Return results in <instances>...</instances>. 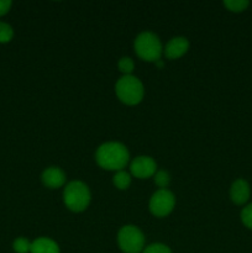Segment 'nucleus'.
<instances>
[{
    "label": "nucleus",
    "mask_w": 252,
    "mask_h": 253,
    "mask_svg": "<svg viewBox=\"0 0 252 253\" xmlns=\"http://www.w3.org/2000/svg\"><path fill=\"white\" fill-rule=\"evenodd\" d=\"M96 163L106 170H124L130 161V153L121 142H105L99 146L95 153Z\"/></svg>",
    "instance_id": "nucleus-1"
},
{
    "label": "nucleus",
    "mask_w": 252,
    "mask_h": 253,
    "mask_svg": "<svg viewBox=\"0 0 252 253\" xmlns=\"http://www.w3.org/2000/svg\"><path fill=\"white\" fill-rule=\"evenodd\" d=\"M90 190L85 183L81 180L69 182L64 187L63 202L64 205L73 212H82L89 207L90 203Z\"/></svg>",
    "instance_id": "nucleus-2"
},
{
    "label": "nucleus",
    "mask_w": 252,
    "mask_h": 253,
    "mask_svg": "<svg viewBox=\"0 0 252 253\" xmlns=\"http://www.w3.org/2000/svg\"><path fill=\"white\" fill-rule=\"evenodd\" d=\"M116 95L121 103L126 105H137L145 95L143 84L135 76H123L115 85Z\"/></svg>",
    "instance_id": "nucleus-3"
},
{
    "label": "nucleus",
    "mask_w": 252,
    "mask_h": 253,
    "mask_svg": "<svg viewBox=\"0 0 252 253\" xmlns=\"http://www.w3.org/2000/svg\"><path fill=\"white\" fill-rule=\"evenodd\" d=\"M135 52L142 61L153 62L156 63L160 61L161 56L163 53V47L161 43V40L158 39L157 35L153 32L145 31L141 32L135 40Z\"/></svg>",
    "instance_id": "nucleus-4"
},
{
    "label": "nucleus",
    "mask_w": 252,
    "mask_h": 253,
    "mask_svg": "<svg viewBox=\"0 0 252 253\" xmlns=\"http://www.w3.org/2000/svg\"><path fill=\"white\" fill-rule=\"evenodd\" d=\"M118 244L124 253H141L145 250V235L138 227L126 225L119 231Z\"/></svg>",
    "instance_id": "nucleus-5"
},
{
    "label": "nucleus",
    "mask_w": 252,
    "mask_h": 253,
    "mask_svg": "<svg viewBox=\"0 0 252 253\" xmlns=\"http://www.w3.org/2000/svg\"><path fill=\"white\" fill-rule=\"evenodd\" d=\"M174 205L175 198L170 190L158 189L151 197L148 208H150L151 214L155 215L156 217H165L173 211Z\"/></svg>",
    "instance_id": "nucleus-6"
},
{
    "label": "nucleus",
    "mask_w": 252,
    "mask_h": 253,
    "mask_svg": "<svg viewBox=\"0 0 252 253\" xmlns=\"http://www.w3.org/2000/svg\"><path fill=\"white\" fill-rule=\"evenodd\" d=\"M131 174L140 179L151 178L157 172V163L150 156H138L130 163Z\"/></svg>",
    "instance_id": "nucleus-7"
},
{
    "label": "nucleus",
    "mask_w": 252,
    "mask_h": 253,
    "mask_svg": "<svg viewBox=\"0 0 252 253\" xmlns=\"http://www.w3.org/2000/svg\"><path fill=\"white\" fill-rule=\"evenodd\" d=\"M251 195L250 184L242 178L235 180L230 188V199L235 205H245Z\"/></svg>",
    "instance_id": "nucleus-8"
},
{
    "label": "nucleus",
    "mask_w": 252,
    "mask_h": 253,
    "mask_svg": "<svg viewBox=\"0 0 252 253\" xmlns=\"http://www.w3.org/2000/svg\"><path fill=\"white\" fill-rule=\"evenodd\" d=\"M189 49V41L185 37H173L165 47V56L168 59H178Z\"/></svg>",
    "instance_id": "nucleus-9"
},
{
    "label": "nucleus",
    "mask_w": 252,
    "mask_h": 253,
    "mask_svg": "<svg viewBox=\"0 0 252 253\" xmlns=\"http://www.w3.org/2000/svg\"><path fill=\"white\" fill-rule=\"evenodd\" d=\"M41 180L44 187L49 189H57L66 184V174L58 167H49L43 170L41 174Z\"/></svg>",
    "instance_id": "nucleus-10"
},
{
    "label": "nucleus",
    "mask_w": 252,
    "mask_h": 253,
    "mask_svg": "<svg viewBox=\"0 0 252 253\" xmlns=\"http://www.w3.org/2000/svg\"><path fill=\"white\" fill-rule=\"evenodd\" d=\"M30 253H59V247L57 242L47 237H40L31 242Z\"/></svg>",
    "instance_id": "nucleus-11"
},
{
    "label": "nucleus",
    "mask_w": 252,
    "mask_h": 253,
    "mask_svg": "<svg viewBox=\"0 0 252 253\" xmlns=\"http://www.w3.org/2000/svg\"><path fill=\"white\" fill-rule=\"evenodd\" d=\"M113 183L118 189L126 190L131 184V174L126 172V170H119L114 175Z\"/></svg>",
    "instance_id": "nucleus-12"
},
{
    "label": "nucleus",
    "mask_w": 252,
    "mask_h": 253,
    "mask_svg": "<svg viewBox=\"0 0 252 253\" xmlns=\"http://www.w3.org/2000/svg\"><path fill=\"white\" fill-rule=\"evenodd\" d=\"M250 2L247 0H225L224 6L231 12H242L247 9Z\"/></svg>",
    "instance_id": "nucleus-13"
},
{
    "label": "nucleus",
    "mask_w": 252,
    "mask_h": 253,
    "mask_svg": "<svg viewBox=\"0 0 252 253\" xmlns=\"http://www.w3.org/2000/svg\"><path fill=\"white\" fill-rule=\"evenodd\" d=\"M153 180H155V184L157 185L160 189H167V187L170 183V175L167 170H157L156 174L153 175Z\"/></svg>",
    "instance_id": "nucleus-14"
},
{
    "label": "nucleus",
    "mask_w": 252,
    "mask_h": 253,
    "mask_svg": "<svg viewBox=\"0 0 252 253\" xmlns=\"http://www.w3.org/2000/svg\"><path fill=\"white\" fill-rule=\"evenodd\" d=\"M14 37V29L6 22L0 21V43H7Z\"/></svg>",
    "instance_id": "nucleus-15"
},
{
    "label": "nucleus",
    "mask_w": 252,
    "mask_h": 253,
    "mask_svg": "<svg viewBox=\"0 0 252 253\" xmlns=\"http://www.w3.org/2000/svg\"><path fill=\"white\" fill-rule=\"evenodd\" d=\"M12 249L16 253H29L31 251V242L25 237H19L12 244Z\"/></svg>",
    "instance_id": "nucleus-16"
},
{
    "label": "nucleus",
    "mask_w": 252,
    "mask_h": 253,
    "mask_svg": "<svg viewBox=\"0 0 252 253\" xmlns=\"http://www.w3.org/2000/svg\"><path fill=\"white\" fill-rule=\"evenodd\" d=\"M118 66L121 73H124V76H131L133 68H135V63H133L132 58H130V57H123L119 61Z\"/></svg>",
    "instance_id": "nucleus-17"
},
{
    "label": "nucleus",
    "mask_w": 252,
    "mask_h": 253,
    "mask_svg": "<svg viewBox=\"0 0 252 253\" xmlns=\"http://www.w3.org/2000/svg\"><path fill=\"white\" fill-rule=\"evenodd\" d=\"M240 217H241V221L242 224L245 225V227H247V229L252 231V203L251 204L246 205V207L241 210Z\"/></svg>",
    "instance_id": "nucleus-18"
},
{
    "label": "nucleus",
    "mask_w": 252,
    "mask_h": 253,
    "mask_svg": "<svg viewBox=\"0 0 252 253\" xmlns=\"http://www.w3.org/2000/svg\"><path fill=\"white\" fill-rule=\"evenodd\" d=\"M142 253H172V251L163 244H152L146 247Z\"/></svg>",
    "instance_id": "nucleus-19"
},
{
    "label": "nucleus",
    "mask_w": 252,
    "mask_h": 253,
    "mask_svg": "<svg viewBox=\"0 0 252 253\" xmlns=\"http://www.w3.org/2000/svg\"><path fill=\"white\" fill-rule=\"evenodd\" d=\"M11 5L12 2L10 1V0H0V16H2V15L9 12Z\"/></svg>",
    "instance_id": "nucleus-20"
},
{
    "label": "nucleus",
    "mask_w": 252,
    "mask_h": 253,
    "mask_svg": "<svg viewBox=\"0 0 252 253\" xmlns=\"http://www.w3.org/2000/svg\"><path fill=\"white\" fill-rule=\"evenodd\" d=\"M155 64H156V67H157V68H162V67L165 66V62H163L162 59H160V61H157V62H156Z\"/></svg>",
    "instance_id": "nucleus-21"
}]
</instances>
